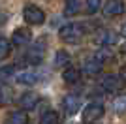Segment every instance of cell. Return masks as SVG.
Segmentation results:
<instances>
[{
    "label": "cell",
    "mask_w": 126,
    "mask_h": 124,
    "mask_svg": "<svg viewBox=\"0 0 126 124\" xmlns=\"http://www.w3.org/2000/svg\"><path fill=\"white\" fill-rule=\"evenodd\" d=\"M42 124H57L58 122V115L57 111H43V115L40 117Z\"/></svg>",
    "instance_id": "cell-18"
},
{
    "label": "cell",
    "mask_w": 126,
    "mask_h": 124,
    "mask_svg": "<svg viewBox=\"0 0 126 124\" xmlns=\"http://www.w3.org/2000/svg\"><path fill=\"white\" fill-rule=\"evenodd\" d=\"M8 122H11V124H26L28 122V115H26L25 109H21V111H11V113L8 115Z\"/></svg>",
    "instance_id": "cell-14"
},
{
    "label": "cell",
    "mask_w": 126,
    "mask_h": 124,
    "mask_svg": "<svg viewBox=\"0 0 126 124\" xmlns=\"http://www.w3.org/2000/svg\"><path fill=\"white\" fill-rule=\"evenodd\" d=\"M38 103H40V96H38L36 92H25V94H21V98H19V105H21V109H25V111H32Z\"/></svg>",
    "instance_id": "cell-10"
},
{
    "label": "cell",
    "mask_w": 126,
    "mask_h": 124,
    "mask_svg": "<svg viewBox=\"0 0 126 124\" xmlns=\"http://www.w3.org/2000/svg\"><path fill=\"white\" fill-rule=\"evenodd\" d=\"M62 79L66 83H72V85H75V83H79V79H81V72H79L77 68H72L68 64V68L62 72Z\"/></svg>",
    "instance_id": "cell-12"
},
{
    "label": "cell",
    "mask_w": 126,
    "mask_h": 124,
    "mask_svg": "<svg viewBox=\"0 0 126 124\" xmlns=\"http://www.w3.org/2000/svg\"><path fill=\"white\" fill-rule=\"evenodd\" d=\"M100 8L105 17H119L124 13V0H105V4Z\"/></svg>",
    "instance_id": "cell-7"
},
{
    "label": "cell",
    "mask_w": 126,
    "mask_h": 124,
    "mask_svg": "<svg viewBox=\"0 0 126 124\" xmlns=\"http://www.w3.org/2000/svg\"><path fill=\"white\" fill-rule=\"evenodd\" d=\"M122 36L126 38V23H124V26H122Z\"/></svg>",
    "instance_id": "cell-24"
},
{
    "label": "cell",
    "mask_w": 126,
    "mask_h": 124,
    "mask_svg": "<svg viewBox=\"0 0 126 124\" xmlns=\"http://www.w3.org/2000/svg\"><path fill=\"white\" fill-rule=\"evenodd\" d=\"M70 60H72V58H70V55H68V51H64V49H58L57 53H55V66L57 68H66L70 64Z\"/></svg>",
    "instance_id": "cell-15"
},
{
    "label": "cell",
    "mask_w": 126,
    "mask_h": 124,
    "mask_svg": "<svg viewBox=\"0 0 126 124\" xmlns=\"http://www.w3.org/2000/svg\"><path fill=\"white\" fill-rule=\"evenodd\" d=\"M100 6H102V0H87L85 2V11L89 15H94L96 11L100 10Z\"/></svg>",
    "instance_id": "cell-20"
},
{
    "label": "cell",
    "mask_w": 126,
    "mask_h": 124,
    "mask_svg": "<svg viewBox=\"0 0 126 124\" xmlns=\"http://www.w3.org/2000/svg\"><path fill=\"white\" fill-rule=\"evenodd\" d=\"M11 96H13L11 88H10V87H6V85H0V107L8 105V103L11 102Z\"/></svg>",
    "instance_id": "cell-17"
},
{
    "label": "cell",
    "mask_w": 126,
    "mask_h": 124,
    "mask_svg": "<svg viewBox=\"0 0 126 124\" xmlns=\"http://www.w3.org/2000/svg\"><path fill=\"white\" fill-rule=\"evenodd\" d=\"M113 109H115V113H126V94L117 96L113 100Z\"/></svg>",
    "instance_id": "cell-19"
},
{
    "label": "cell",
    "mask_w": 126,
    "mask_h": 124,
    "mask_svg": "<svg viewBox=\"0 0 126 124\" xmlns=\"http://www.w3.org/2000/svg\"><path fill=\"white\" fill-rule=\"evenodd\" d=\"M94 41L100 47H111V45H115L117 41H119V36H117V32L111 30V28H102V30L96 32Z\"/></svg>",
    "instance_id": "cell-5"
},
{
    "label": "cell",
    "mask_w": 126,
    "mask_h": 124,
    "mask_svg": "<svg viewBox=\"0 0 126 124\" xmlns=\"http://www.w3.org/2000/svg\"><path fill=\"white\" fill-rule=\"evenodd\" d=\"M10 51H11V45H10V41L6 40V38H0V62L4 60V58H8Z\"/></svg>",
    "instance_id": "cell-21"
},
{
    "label": "cell",
    "mask_w": 126,
    "mask_h": 124,
    "mask_svg": "<svg viewBox=\"0 0 126 124\" xmlns=\"http://www.w3.org/2000/svg\"><path fill=\"white\" fill-rule=\"evenodd\" d=\"M15 75V81L21 83V85H34V83L38 81V75L34 72H19V73H13Z\"/></svg>",
    "instance_id": "cell-13"
},
{
    "label": "cell",
    "mask_w": 126,
    "mask_h": 124,
    "mask_svg": "<svg viewBox=\"0 0 126 124\" xmlns=\"http://www.w3.org/2000/svg\"><path fill=\"white\" fill-rule=\"evenodd\" d=\"M83 28L79 25H75V23H68V25L60 26V30H58V36H60V40L66 41V43H79L81 41V38H83Z\"/></svg>",
    "instance_id": "cell-1"
},
{
    "label": "cell",
    "mask_w": 126,
    "mask_h": 124,
    "mask_svg": "<svg viewBox=\"0 0 126 124\" xmlns=\"http://www.w3.org/2000/svg\"><path fill=\"white\" fill-rule=\"evenodd\" d=\"M30 40H32V32L26 26H19L11 34V43L17 45V47H25L26 43H30Z\"/></svg>",
    "instance_id": "cell-8"
},
{
    "label": "cell",
    "mask_w": 126,
    "mask_h": 124,
    "mask_svg": "<svg viewBox=\"0 0 126 124\" xmlns=\"http://www.w3.org/2000/svg\"><path fill=\"white\" fill-rule=\"evenodd\" d=\"M102 68H104V62L98 60V58H90L83 64V73L89 75V77H94L98 73H102Z\"/></svg>",
    "instance_id": "cell-11"
},
{
    "label": "cell",
    "mask_w": 126,
    "mask_h": 124,
    "mask_svg": "<svg viewBox=\"0 0 126 124\" xmlns=\"http://www.w3.org/2000/svg\"><path fill=\"white\" fill-rule=\"evenodd\" d=\"M104 113H105L104 105L98 102H92L83 109V122H96L98 119L104 117Z\"/></svg>",
    "instance_id": "cell-4"
},
{
    "label": "cell",
    "mask_w": 126,
    "mask_h": 124,
    "mask_svg": "<svg viewBox=\"0 0 126 124\" xmlns=\"http://www.w3.org/2000/svg\"><path fill=\"white\" fill-rule=\"evenodd\" d=\"M79 10H81V2L79 0H66V6H64V15L66 17L77 15Z\"/></svg>",
    "instance_id": "cell-16"
},
{
    "label": "cell",
    "mask_w": 126,
    "mask_h": 124,
    "mask_svg": "<svg viewBox=\"0 0 126 124\" xmlns=\"http://www.w3.org/2000/svg\"><path fill=\"white\" fill-rule=\"evenodd\" d=\"M121 77H122V79H124V81H126V68H124V70H122V72H121Z\"/></svg>",
    "instance_id": "cell-23"
},
{
    "label": "cell",
    "mask_w": 126,
    "mask_h": 124,
    "mask_svg": "<svg viewBox=\"0 0 126 124\" xmlns=\"http://www.w3.org/2000/svg\"><path fill=\"white\" fill-rule=\"evenodd\" d=\"M124 83L126 81L121 75H117V73H105L100 79V87L104 88L105 92H119V90L124 87Z\"/></svg>",
    "instance_id": "cell-3"
},
{
    "label": "cell",
    "mask_w": 126,
    "mask_h": 124,
    "mask_svg": "<svg viewBox=\"0 0 126 124\" xmlns=\"http://www.w3.org/2000/svg\"><path fill=\"white\" fill-rule=\"evenodd\" d=\"M23 19L28 25H43L45 23V11L34 4H26L23 10Z\"/></svg>",
    "instance_id": "cell-2"
},
{
    "label": "cell",
    "mask_w": 126,
    "mask_h": 124,
    "mask_svg": "<svg viewBox=\"0 0 126 124\" xmlns=\"http://www.w3.org/2000/svg\"><path fill=\"white\" fill-rule=\"evenodd\" d=\"M62 109L66 115H75L81 109V98H79L77 94H66L62 98Z\"/></svg>",
    "instance_id": "cell-9"
},
{
    "label": "cell",
    "mask_w": 126,
    "mask_h": 124,
    "mask_svg": "<svg viewBox=\"0 0 126 124\" xmlns=\"http://www.w3.org/2000/svg\"><path fill=\"white\" fill-rule=\"evenodd\" d=\"M43 55H45V43H42V41H36L34 45L26 51L25 58L28 64H32V66H36V64H40V62L43 60Z\"/></svg>",
    "instance_id": "cell-6"
},
{
    "label": "cell",
    "mask_w": 126,
    "mask_h": 124,
    "mask_svg": "<svg viewBox=\"0 0 126 124\" xmlns=\"http://www.w3.org/2000/svg\"><path fill=\"white\" fill-rule=\"evenodd\" d=\"M13 73H15V66H4V68H0V81L10 79Z\"/></svg>",
    "instance_id": "cell-22"
}]
</instances>
